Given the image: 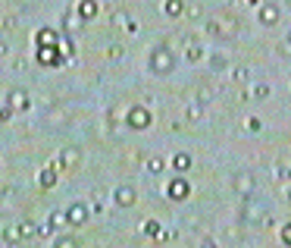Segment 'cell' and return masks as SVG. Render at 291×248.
Wrapping results in <instances>:
<instances>
[{"instance_id":"obj_3","label":"cell","mask_w":291,"mask_h":248,"mask_svg":"<svg viewBox=\"0 0 291 248\" xmlns=\"http://www.w3.org/2000/svg\"><path fill=\"white\" fill-rule=\"evenodd\" d=\"M150 123H153V116H150V110L144 107V104H132V107L125 110V126H128V129L141 132V129H147Z\"/></svg>"},{"instance_id":"obj_2","label":"cell","mask_w":291,"mask_h":248,"mask_svg":"<svg viewBox=\"0 0 291 248\" xmlns=\"http://www.w3.org/2000/svg\"><path fill=\"white\" fill-rule=\"evenodd\" d=\"M207 32L213 38H235L238 35V19L235 16H213L207 22Z\"/></svg>"},{"instance_id":"obj_10","label":"cell","mask_w":291,"mask_h":248,"mask_svg":"<svg viewBox=\"0 0 291 248\" xmlns=\"http://www.w3.org/2000/svg\"><path fill=\"white\" fill-rule=\"evenodd\" d=\"M135 198H138V192H135L132 185H119V189L113 192V201L119 204V208H132Z\"/></svg>"},{"instance_id":"obj_19","label":"cell","mask_w":291,"mask_h":248,"mask_svg":"<svg viewBox=\"0 0 291 248\" xmlns=\"http://www.w3.org/2000/svg\"><path fill=\"white\" fill-rule=\"evenodd\" d=\"M163 10H166V16H182L185 13V3H182V0H166Z\"/></svg>"},{"instance_id":"obj_27","label":"cell","mask_w":291,"mask_h":248,"mask_svg":"<svg viewBox=\"0 0 291 248\" xmlns=\"http://www.w3.org/2000/svg\"><path fill=\"white\" fill-rule=\"evenodd\" d=\"M57 245H59V248H72V245H79V239H75V236H59Z\"/></svg>"},{"instance_id":"obj_33","label":"cell","mask_w":291,"mask_h":248,"mask_svg":"<svg viewBox=\"0 0 291 248\" xmlns=\"http://www.w3.org/2000/svg\"><path fill=\"white\" fill-rule=\"evenodd\" d=\"M266 95H269L266 85H257V88H254V98H266Z\"/></svg>"},{"instance_id":"obj_30","label":"cell","mask_w":291,"mask_h":248,"mask_svg":"<svg viewBox=\"0 0 291 248\" xmlns=\"http://www.w3.org/2000/svg\"><path fill=\"white\" fill-rule=\"evenodd\" d=\"M247 129H251V132H260V129H263V123H260L257 116H251V119H247Z\"/></svg>"},{"instance_id":"obj_18","label":"cell","mask_w":291,"mask_h":248,"mask_svg":"<svg viewBox=\"0 0 291 248\" xmlns=\"http://www.w3.org/2000/svg\"><path fill=\"white\" fill-rule=\"evenodd\" d=\"M19 226H22V239H25V242H29V239H35V236L41 233V226H38V223H31V220H22Z\"/></svg>"},{"instance_id":"obj_22","label":"cell","mask_w":291,"mask_h":248,"mask_svg":"<svg viewBox=\"0 0 291 248\" xmlns=\"http://www.w3.org/2000/svg\"><path fill=\"white\" fill-rule=\"evenodd\" d=\"M251 79V70H247V66H235L232 70V82H247Z\"/></svg>"},{"instance_id":"obj_28","label":"cell","mask_w":291,"mask_h":248,"mask_svg":"<svg viewBox=\"0 0 291 248\" xmlns=\"http://www.w3.org/2000/svg\"><path fill=\"white\" fill-rule=\"evenodd\" d=\"M10 116H13V107H10V104L3 101V104H0V123H6Z\"/></svg>"},{"instance_id":"obj_31","label":"cell","mask_w":291,"mask_h":248,"mask_svg":"<svg viewBox=\"0 0 291 248\" xmlns=\"http://www.w3.org/2000/svg\"><path fill=\"white\" fill-rule=\"evenodd\" d=\"M279 57H282V60H288V38H282V41H279Z\"/></svg>"},{"instance_id":"obj_15","label":"cell","mask_w":291,"mask_h":248,"mask_svg":"<svg viewBox=\"0 0 291 248\" xmlns=\"http://www.w3.org/2000/svg\"><path fill=\"white\" fill-rule=\"evenodd\" d=\"M79 160H82V151H79V148H66V151H63V167H66V170L79 167Z\"/></svg>"},{"instance_id":"obj_34","label":"cell","mask_w":291,"mask_h":248,"mask_svg":"<svg viewBox=\"0 0 291 248\" xmlns=\"http://www.w3.org/2000/svg\"><path fill=\"white\" fill-rule=\"evenodd\" d=\"M244 3H247V6H254V3H260V0H244Z\"/></svg>"},{"instance_id":"obj_5","label":"cell","mask_w":291,"mask_h":248,"mask_svg":"<svg viewBox=\"0 0 291 248\" xmlns=\"http://www.w3.org/2000/svg\"><path fill=\"white\" fill-rule=\"evenodd\" d=\"M232 189L241 195V198H251L254 189H257V179H254L251 173H238V176L232 179Z\"/></svg>"},{"instance_id":"obj_8","label":"cell","mask_w":291,"mask_h":248,"mask_svg":"<svg viewBox=\"0 0 291 248\" xmlns=\"http://www.w3.org/2000/svg\"><path fill=\"white\" fill-rule=\"evenodd\" d=\"M63 223H66V211H50L47 223L41 226V233H38V236H50V233H57V229H63Z\"/></svg>"},{"instance_id":"obj_32","label":"cell","mask_w":291,"mask_h":248,"mask_svg":"<svg viewBox=\"0 0 291 248\" xmlns=\"http://www.w3.org/2000/svg\"><path fill=\"white\" fill-rule=\"evenodd\" d=\"M110 60H119V57H122V47H119V44H113V47H110V54H107Z\"/></svg>"},{"instance_id":"obj_7","label":"cell","mask_w":291,"mask_h":248,"mask_svg":"<svg viewBox=\"0 0 291 248\" xmlns=\"http://www.w3.org/2000/svg\"><path fill=\"white\" fill-rule=\"evenodd\" d=\"M6 104H10L13 110H29L31 98H29V91H25V88H10V91H6Z\"/></svg>"},{"instance_id":"obj_20","label":"cell","mask_w":291,"mask_h":248,"mask_svg":"<svg viewBox=\"0 0 291 248\" xmlns=\"http://www.w3.org/2000/svg\"><path fill=\"white\" fill-rule=\"evenodd\" d=\"M141 233L144 236H160V223H157V220H144V223H141Z\"/></svg>"},{"instance_id":"obj_6","label":"cell","mask_w":291,"mask_h":248,"mask_svg":"<svg viewBox=\"0 0 291 248\" xmlns=\"http://www.w3.org/2000/svg\"><path fill=\"white\" fill-rule=\"evenodd\" d=\"M263 213H266V211H263V204L260 201H244V208H241V223H260V220H263Z\"/></svg>"},{"instance_id":"obj_25","label":"cell","mask_w":291,"mask_h":248,"mask_svg":"<svg viewBox=\"0 0 291 248\" xmlns=\"http://www.w3.org/2000/svg\"><path fill=\"white\" fill-rule=\"evenodd\" d=\"M147 170H150V173H160V170H163V157H157V154H153V157L147 160Z\"/></svg>"},{"instance_id":"obj_23","label":"cell","mask_w":291,"mask_h":248,"mask_svg":"<svg viewBox=\"0 0 291 248\" xmlns=\"http://www.w3.org/2000/svg\"><path fill=\"white\" fill-rule=\"evenodd\" d=\"M204 57V50H201V44H194V41H191V44H188V60H191V63H198V60Z\"/></svg>"},{"instance_id":"obj_21","label":"cell","mask_w":291,"mask_h":248,"mask_svg":"<svg viewBox=\"0 0 291 248\" xmlns=\"http://www.w3.org/2000/svg\"><path fill=\"white\" fill-rule=\"evenodd\" d=\"M38 44H41V47H47V44L54 47V44H57V32H47V29H44V32L38 35Z\"/></svg>"},{"instance_id":"obj_1","label":"cell","mask_w":291,"mask_h":248,"mask_svg":"<svg viewBox=\"0 0 291 248\" xmlns=\"http://www.w3.org/2000/svg\"><path fill=\"white\" fill-rule=\"evenodd\" d=\"M147 70H150V75H169V72L175 70V54H173L166 44L150 47V54H147Z\"/></svg>"},{"instance_id":"obj_11","label":"cell","mask_w":291,"mask_h":248,"mask_svg":"<svg viewBox=\"0 0 291 248\" xmlns=\"http://www.w3.org/2000/svg\"><path fill=\"white\" fill-rule=\"evenodd\" d=\"M166 192H169V198H173V201H185V198H188V182H185L182 176H175L173 182H169Z\"/></svg>"},{"instance_id":"obj_26","label":"cell","mask_w":291,"mask_h":248,"mask_svg":"<svg viewBox=\"0 0 291 248\" xmlns=\"http://www.w3.org/2000/svg\"><path fill=\"white\" fill-rule=\"evenodd\" d=\"M210 66H213V72H222V70H226V57H222V54H216V57L210 60Z\"/></svg>"},{"instance_id":"obj_29","label":"cell","mask_w":291,"mask_h":248,"mask_svg":"<svg viewBox=\"0 0 291 248\" xmlns=\"http://www.w3.org/2000/svg\"><path fill=\"white\" fill-rule=\"evenodd\" d=\"M276 179H282V182H288V164H279V170H276Z\"/></svg>"},{"instance_id":"obj_35","label":"cell","mask_w":291,"mask_h":248,"mask_svg":"<svg viewBox=\"0 0 291 248\" xmlns=\"http://www.w3.org/2000/svg\"><path fill=\"white\" fill-rule=\"evenodd\" d=\"M0 54H6V44H3V41H0Z\"/></svg>"},{"instance_id":"obj_13","label":"cell","mask_w":291,"mask_h":248,"mask_svg":"<svg viewBox=\"0 0 291 248\" xmlns=\"http://www.w3.org/2000/svg\"><path fill=\"white\" fill-rule=\"evenodd\" d=\"M3 242H6V245H19V242H25V239H22V226H19V223L6 226V229H3Z\"/></svg>"},{"instance_id":"obj_9","label":"cell","mask_w":291,"mask_h":248,"mask_svg":"<svg viewBox=\"0 0 291 248\" xmlns=\"http://www.w3.org/2000/svg\"><path fill=\"white\" fill-rule=\"evenodd\" d=\"M47 123L54 126V129H66V126H69V110H63V107H47Z\"/></svg>"},{"instance_id":"obj_12","label":"cell","mask_w":291,"mask_h":248,"mask_svg":"<svg viewBox=\"0 0 291 248\" xmlns=\"http://www.w3.org/2000/svg\"><path fill=\"white\" fill-rule=\"evenodd\" d=\"M279 16H282L279 3H263V10H260V22H263V25H276Z\"/></svg>"},{"instance_id":"obj_14","label":"cell","mask_w":291,"mask_h":248,"mask_svg":"<svg viewBox=\"0 0 291 248\" xmlns=\"http://www.w3.org/2000/svg\"><path fill=\"white\" fill-rule=\"evenodd\" d=\"M97 10H100L97 0H82V3H79V16H82V19H94Z\"/></svg>"},{"instance_id":"obj_17","label":"cell","mask_w":291,"mask_h":248,"mask_svg":"<svg viewBox=\"0 0 291 248\" xmlns=\"http://www.w3.org/2000/svg\"><path fill=\"white\" fill-rule=\"evenodd\" d=\"M41 185H44V189H54V185H57V167H44V170H41Z\"/></svg>"},{"instance_id":"obj_24","label":"cell","mask_w":291,"mask_h":248,"mask_svg":"<svg viewBox=\"0 0 291 248\" xmlns=\"http://www.w3.org/2000/svg\"><path fill=\"white\" fill-rule=\"evenodd\" d=\"M201 113H204V104H201V101H198V98H194V101H191V104H188V116H191V119H198Z\"/></svg>"},{"instance_id":"obj_16","label":"cell","mask_w":291,"mask_h":248,"mask_svg":"<svg viewBox=\"0 0 291 248\" xmlns=\"http://www.w3.org/2000/svg\"><path fill=\"white\" fill-rule=\"evenodd\" d=\"M173 170H175V173L191 170V154H175V157H173Z\"/></svg>"},{"instance_id":"obj_4","label":"cell","mask_w":291,"mask_h":248,"mask_svg":"<svg viewBox=\"0 0 291 248\" xmlns=\"http://www.w3.org/2000/svg\"><path fill=\"white\" fill-rule=\"evenodd\" d=\"M88 208H85L82 201H75V204H69V208H66V223L69 226H85L88 223Z\"/></svg>"}]
</instances>
